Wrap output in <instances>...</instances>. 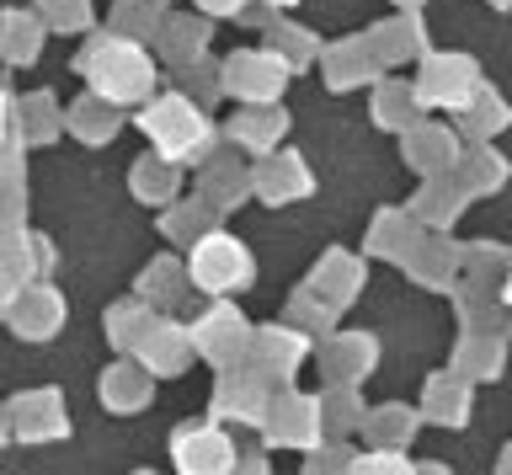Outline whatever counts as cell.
<instances>
[{
  "mask_svg": "<svg viewBox=\"0 0 512 475\" xmlns=\"http://www.w3.org/2000/svg\"><path fill=\"white\" fill-rule=\"evenodd\" d=\"M91 81L107 102H139L150 91V65H144V54L123 49V43H107L91 65Z\"/></svg>",
  "mask_w": 512,
  "mask_h": 475,
  "instance_id": "1",
  "label": "cell"
},
{
  "mask_svg": "<svg viewBox=\"0 0 512 475\" xmlns=\"http://www.w3.org/2000/svg\"><path fill=\"white\" fill-rule=\"evenodd\" d=\"M246 273H251V257L230 241V235L203 241L198 257H192V278H198L203 289H235V283H246Z\"/></svg>",
  "mask_w": 512,
  "mask_h": 475,
  "instance_id": "2",
  "label": "cell"
},
{
  "mask_svg": "<svg viewBox=\"0 0 512 475\" xmlns=\"http://www.w3.org/2000/svg\"><path fill=\"white\" fill-rule=\"evenodd\" d=\"M150 129H155L160 139H171V134H176L182 145H198V139H203V123L192 118L182 102H166V107H155V113H150Z\"/></svg>",
  "mask_w": 512,
  "mask_h": 475,
  "instance_id": "3",
  "label": "cell"
}]
</instances>
